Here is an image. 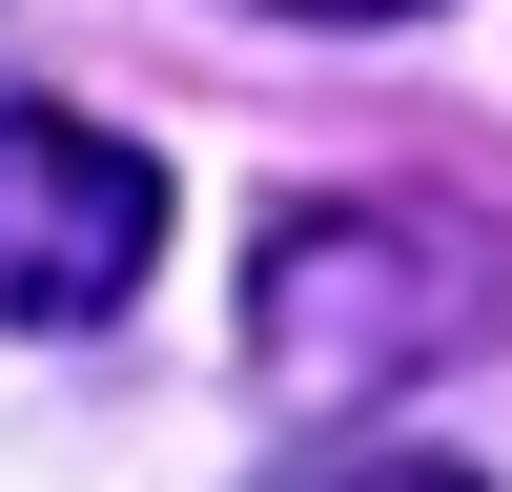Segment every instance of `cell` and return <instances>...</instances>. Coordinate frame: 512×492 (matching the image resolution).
Wrapping results in <instances>:
<instances>
[{
  "instance_id": "cell-1",
  "label": "cell",
  "mask_w": 512,
  "mask_h": 492,
  "mask_svg": "<svg viewBox=\"0 0 512 492\" xmlns=\"http://www.w3.org/2000/svg\"><path fill=\"white\" fill-rule=\"evenodd\" d=\"M492 308H512V267H492V226H472V205H390V185L287 205V226L246 246V390H267V410H308V431H349L369 390L451 369Z\"/></svg>"
},
{
  "instance_id": "cell-2",
  "label": "cell",
  "mask_w": 512,
  "mask_h": 492,
  "mask_svg": "<svg viewBox=\"0 0 512 492\" xmlns=\"http://www.w3.org/2000/svg\"><path fill=\"white\" fill-rule=\"evenodd\" d=\"M164 267V164L82 103H0V328H103Z\"/></svg>"
},
{
  "instance_id": "cell-3",
  "label": "cell",
  "mask_w": 512,
  "mask_h": 492,
  "mask_svg": "<svg viewBox=\"0 0 512 492\" xmlns=\"http://www.w3.org/2000/svg\"><path fill=\"white\" fill-rule=\"evenodd\" d=\"M287 492H492V472H451V451H328V472H287Z\"/></svg>"
},
{
  "instance_id": "cell-4",
  "label": "cell",
  "mask_w": 512,
  "mask_h": 492,
  "mask_svg": "<svg viewBox=\"0 0 512 492\" xmlns=\"http://www.w3.org/2000/svg\"><path fill=\"white\" fill-rule=\"evenodd\" d=\"M287 21H431V0H287Z\"/></svg>"
}]
</instances>
